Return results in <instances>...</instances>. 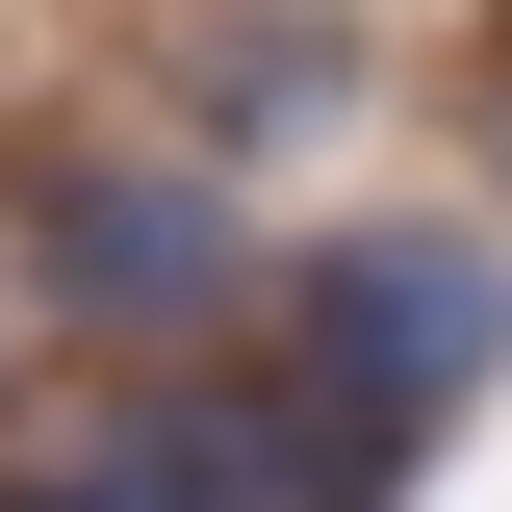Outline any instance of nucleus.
Masks as SVG:
<instances>
[{
    "mask_svg": "<svg viewBox=\"0 0 512 512\" xmlns=\"http://www.w3.org/2000/svg\"><path fill=\"white\" fill-rule=\"evenodd\" d=\"M282 359H308L359 436H461L512 384V256L487 231H333L308 282H282Z\"/></svg>",
    "mask_w": 512,
    "mask_h": 512,
    "instance_id": "1",
    "label": "nucleus"
},
{
    "mask_svg": "<svg viewBox=\"0 0 512 512\" xmlns=\"http://www.w3.org/2000/svg\"><path fill=\"white\" fill-rule=\"evenodd\" d=\"M77 487H103V512H384V487H410V436H359L308 359H180Z\"/></svg>",
    "mask_w": 512,
    "mask_h": 512,
    "instance_id": "2",
    "label": "nucleus"
},
{
    "mask_svg": "<svg viewBox=\"0 0 512 512\" xmlns=\"http://www.w3.org/2000/svg\"><path fill=\"white\" fill-rule=\"evenodd\" d=\"M52 282L128 308V333H180V308H231V205H205V180H77L52 205Z\"/></svg>",
    "mask_w": 512,
    "mask_h": 512,
    "instance_id": "3",
    "label": "nucleus"
}]
</instances>
